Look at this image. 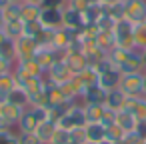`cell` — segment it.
<instances>
[{
  "label": "cell",
  "mask_w": 146,
  "mask_h": 144,
  "mask_svg": "<svg viewBox=\"0 0 146 144\" xmlns=\"http://www.w3.org/2000/svg\"><path fill=\"white\" fill-rule=\"evenodd\" d=\"M142 144H146V138H144V140H142Z\"/></svg>",
  "instance_id": "f6af8a7d"
},
{
  "label": "cell",
  "mask_w": 146,
  "mask_h": 144,
  "mask_svg": "<svg viewBox=\"0 0 146 144\" xmlns=\"http://www.w3.org/2000/svg\"><path fill=\"white\" fill-rule=\"evenodd\" d=\"M106 92L108 90H104L100 84H94V86H90V88L84 90L80 102L82 104H104L106 102Z\"/></svg>",
  "instance_id": "4fadbf2b"
},
{
  "label": "cell",
  "mask_w": 146,
  "mask_h": 144,
  "mask_svg": "<svg viewBox=\"0 0 146 144\" xmlns=\"http://www.w3.org/2000/svg\"><path fill=\"white\" fill-rule=\"evenodd\" d=\"M82 144H94V142H82Z\"/></svg>",
  "instance_id": "ee69618b"
},
{
  "label": "cell",
  "mask_w": 146,
  "mask_h": 144,
  "mask_svg": "<svg viewBox=\"0 0 146 144\" xmlns=\"http://www.w3.org/2000/svg\"><path fill=\"white\" fill-rule=\"evenodd\" d=\"M48 144H56V142H48Z\"/></svg>",
  "instance_id": "bcb514c9"
},
{
  "label": "cell",
  "mask_w": 146,
  "mask_h": 144,
  "mask_svg": "<svg viewBox=\"0 0 146 144\" xmlns=\"http://www.w3.org/2000/svg\"><path fill=\"white\" fill-rule=\"evenodd\" d=\"M66 2H70V0H66Z\"/></svg>",
  "instance_id": "7dc6e473"
},
{
  "label": "cell",
  "mask_w": 146,
  "mask_h": 144,
  "mask_svg": "<svg viewBox=\"0 0 146 144\" xmlns=\"http://www.w3.org/2000/svg\"><path fill=\"white\" fill-rule=\"evenodd\" d=\"M4 28V16H2V10H0V30Z\"/></svg>",
  "instance_id": "ab89813d"
},
{
  "label": "cell",
  "mask_w": 146,
  "mask_h": 144,
  "mask_svg": "<svg viewBox=\"0 0 146 144\" xmlns=\"http://www.w3.org/2000/svg\"><path fill=\"white\" fill-rule=\"evenodd\" d=\"M58 130V124L54 122V120H44V122H40L38 124V128L34 130V134L38 136V140L42 142V144H48L52 138H54V132Z\"/></svg>",
  "instance_id": "9a60e30c"
},
{
  "label": "cell",
  "mask_w": 146,
  "mask_h": 144,
  "mask_svg": "<svg viewBox=\"0 0 146 144\" xmlns=\"http://www.w3.org/2000/svg\"><path fill=\"white\" fill-rule=\"evenodd\" d=\"M16 44V62H22V60H30L36 56L40 44L34 40V38H28V36H20L14 40Z\"/></svg>",
  "instance_id": "5b68a950"
},
{
  "label": "cell",
  "mask_w": 146,
  "mask_h": 144,
  "mask_svg": "<svg viewBox=\"0 0 146 144\" xmlns=\"http://www.w3.org/2000/svg\"><path fill=\"white\" fill-rule=\"evenodd\" d=\"M10 2H22V0H10Z\"/></svg>",
  "instance_id": "7bdbcfd3"
},
{
  "label": "cell",
  "mask_w": 146,
  "mask_h": 144,
  "mask_svg": "<svg viewBox=\"0 0 146 144\" xmlns=\"http://www.w3.org/2000/svg\"><path fill=\"white\" fill-rule=\"evenodd\" d=\"M4 38H6V34H4L2 30H0V44H2V42H4Z\"/></svg>",
  "instance_id": "60d3db41"
},
{
  "label": "cell",
  "mask_w": 146,
  "mask_h": 144,
  "mask_svg": "<svg viewBox=\"0 0 146 144\" xmlns=\"http://www.w3.org/2000/svg\"><path fill=\"white\" fill-rule=\"evenodd\" d=\"M2 32H4L8 38L16 40V38L24 36V22H22V20H10V22H4Z\"/></svg>",
  "instance_id": "44dd1931"
},
{
  "label": "cell",
  "mask_w": 146,
  "mask_h": 144,
  "mask_svg": "<svg viewBox=\"0 0 146 144\" xmlns=\"http://www.w3.org/2000/svg\"><path fill=\"white\" fill-rule=\"evenodd\" d=\"M40 24L48 30H56L62 26V8H42L40 12Z\"/></svg>",
  "instance_id": "30bf717a"
},
{
  "label": "cell",
  "mask_w": 146,
  "mask_h": 144,
  "mask_svg": "<svg viewBox=\"0 0 146 144\" xmlns=\"http://www.w3.org/2000/svg\"><path fill=\"white\" fill-rule=\"evenodd\" d=\"M6 102H10V104H14V106H20V108H28V106H30V96H28V92H26L22 86H16V88L8 94Z\"/></svg>",
  "instance_id": "ac0fdd59"
},
{
  "label": "cell",
  "mask_w": 146,
  "mask_h": 144,
  "mask_svg": "<svg viewBox=\"0 0 146 144\" xmlns=\"http://www.w3.org/2000/svg\"><path fill=\"white\" fill-rule=\"evenodd\" d=\"M96 46L102 50V52H110L114 46H116V38H114V32H106V30H98L96 32Z\"/></svg>",
  "instance_id": "ffe728a7"
},
{
  "label": "cell",
  "mask_w": 146,
  "mask_h": 144,
  "mask_svg": "<svg viewBox=\"0 0 146 144\" xmlns=\"http://www.w3.org/2000/svg\"><path fill=\"white\" fill-rule=\"evenodd\" d=\"M114 38H116V46L126 48V50H134V22H130L128 18H122L116 22L114 26Z\"/></svg>",
  "instance_id": "3957f363"
},
{
  "label": "cell",
  "mask_w": 146,
  "mask_h": 144,
  "mask_svg": "<svg viewBox=\"0 0 146 144\" xmlns=\"http://www.w3.org/2000/svg\"><path fill=\"white\" fill-rule=\"evenodd\" d=\"M116 124H118L124 132H132V130H136V126H138V118H136L132 112H128L126 108H122V110L116 112Z\"/></svg>",
  "instance_id": "2e32d148"
},
{
  "label": "cell",
  "mask_w": 146,
  "mask_h": 144,
  "mask_svg": "<svg viewBox=\"0 0 146 144\" xmlns=\"http://www.w3.org/2000/svg\"><path fill=\"white\" fill-rule=\"evenodd\" d=\"M20 14H22V2H10L8 6L2 8L4 22H10V20H22Z\"/></svg>",
  "instance_id": "d4e9b609"
},
{
  "label": "cell",
  "mask_w": 146,
  "mask_h": 144,
  "mask_svg": "<svg viewBox=\"0 0 146 144\" xmlns=\"http://www.w3.org/2000/svg\"><path fill=\"white\" fill-rule=\"evenodd\" d=\"M104 110H106L104 104H84V114L88 122H100L104 116Z\"/></svg>",
  "instance_id": "cb8c5ba5"
},
{
  "label": "cell",
  "mask_w": 146,
  "mask_h": 144,
  "mask_svg": "<svg viewBox=\"0 0 146 144\" xmlns=\"http://www.w3.org/2000/svg\"><path fill=\"white\" fill-rule=\"evenodd\" d=\"M116 2H120V0H100L102 6H112V4H116Z\"/></svg>",
  "instance_id": "8d00e7d4"
},
{
  "label": "cell",
  "mask_w": 146,
  "mask_h": 144,
  "mask_svg": "<svg viewBox=\"0 0 146 144\" xmlns=\"http://www.w3.org/2000/svg\"><path fill=\"white\" fill-rule=\"evenodd\" d=\"M0 58H4V60L16 64V44H14V40L8 38V36L4 38L2 44H0Z\"/></svg>",
  "instance_id": "7402d4cb"
},
{
  "label": "cell",
  "mask_w": 146,
  "mask_h": 144,
  "mask_svg": "<svg viewBox=\"0 0 146 144\" xmlns=\"http://www.w3.org/2000/svg\"><path fill=\"white\" fill-rule=\"evenodd\" d=\"M100 144H114V142H112V140H102Z\"/></svg>",
  "instance_id": "b9f144b4"
},
{
  "label": "cell",
  "mask_w": 146,
  "mask_h": 144,
  "mask_svg": "<svg viewBox=\"0 0 146 144\" xmlns=\"http://www.w3.org/2000/svg\"><path fill=\"white\" fill-rule=\"evenodd\" d=\"M44 120H48V108H44V106H28L22 112L18 124H16V132H34L38 128V124L44 122Z\"/></svg>",
  "instance_id": "7a4b0ae2"
},
{
  "label": "cell",
  "mask_w": 146,
  "mask_h": 144,
  "mask_svg": "<svg viewBox=\"0 0 146 144\" xmlns=\"http://www.w3.org/2000/svg\"><path fill=\"white\" fill-rule=\"evenodd\" d=\"M24 110L26 108H20V106H14L10 102H4V104H0V120H4L10 128L16 130V124H18V120H20Z\"/></svg>",
  "instance_id": "9c48e42d"
},
{
  "label": "cell",
  "mask_w": 146,
  "mask_h": 144,
  "mask_svg": "<svg viewBox=\"0 0 146 144\" xmlns=\"http://www.w3.org/2000/svg\"><path fill=\"white\" fill-rule=\"evenodd\" d=\"M78 76V80L84 84V88H90V86H94V84H98V78H100V74L96 72V68L94 66H88V68H84L80 74H76Z\"/></svg>",
  "instance_id": "603a6c76"
},
{
  "label": "cell",
  "mask_w": 146,
  "mask_h": 144,
  "mask_svg": "<svg viewBox=\"0 0 146 144\" xmlns=\"http://www.w3.org/2000/svg\"><path fill=\"white\" fill-rule=\"evenodd\" d=\"M124 18L138 24L146 20V0H124Z\"/></svg>",
  "instance_id": "8992f818"
},
{
  "label": "cell",
  "mask_w": 146,
  "mask_h": 144,
  "mask_svg": "<svg viewBox=\"0 0 146 144\" xmlns=\"http://www.w3.org/2000/svg\"><path fill=\"white\" fill-rule=\"evenodd\" d=\"M142 94L146 96V70H144V74H142Z\"/></svg>",
  "instance_id": "74e56055"
},
{
  "label": "cell",
  "mask_w": 146,
  "mask_h": 144,
  "mask_svg": "<svg viewBox=\"0 0 146 144\" xmlns=\"http://www.w3.org/2000/svg\"><path fill=\"white\" fill-rule=\"evenodd\" d=\"M120 76H122V72H120L118 68H112V70H108V72H102V74H100L98 84H100L104 90L118 88V84H120Z\"/></svg>",
  "instance_id": "e0dca14e"
},
{
  "label": "cell",
  "mask_w": 146,
  "mask_h": 144,
  "mask_svg": "<svg viewBox=\"0 0 146 144\" xmlns=\"http://www.w3.org/2000/svg\"><path fill=\"white\" fill-rule=\"evenodd\" d=\"M66 4V0H44L42 8H62Z\"/></svg>",
  "instance_id": "836d02e7"
},
{
  "label": "cell",
  "mask_w": 146,
  "mask_h": 144,
  "mask_svg": "<svg viewBox=\"0 0 146 144\" xmlns=\"http://www.w3.org/2000/svg\"><path fill=\"white\" fill-rule=\"evenodd\" d=\"M56 124H58V128L68 130V132L78 130V128H84V126L88 124L86 114H84V104H82V102H74V104L58 118Z\"/></svg>",
  "instance_id": "6da1fadb"
},
{
  "label": "cell",
  "mask_w": 146,
  "mask_h": 144,
  "mask_svg": "<svg viewBox=\"0 0 146 144\" xmlns=\"http://www.w3.org/2000/svg\"><path fill=\"white\" fill-rule=\"evenodd\" d=\"M44 30V26L40 24V20H34V22H24V36H28V38H38L40 36V32Z\"/></svg>",
  "instance_id": "83f0119b"
},
{
  "label": "cell",
  "mask_w": 146,
  "mask_h": 144,
  "mask_svg": "<svg viewBox=\"0 0 146 144\" xmlns=\"http://www.w3.org/2000/svg\"><path fill=\"white\" fill-rule=\"evenodd\" d=\"M40 12H42V6H36V4H24L22 2V22H34L40 18Z\"/></svg>",
  "instance_id": "484cf974"
},
{
  "label": "cell",
  "mask_w": 146,
  "mask_h": 144,
  "mask_svg": "<svg viewBox=\"0 0 146 144\" xmlns=\"http://www.w3.org/2000/svg\"><path fill=\"white\" fill-rule=\"evenodd\" d=\"M142 140H144V138H142L136 130H132V132H126L124 138H122L118 144H142Z\"/></svg>",
  "instance_id": "d6a6232c"
},
{
  "label": "cell",
  "mask_w": 146,
  "mask_h": 144,
  "mask_svg": "<svg viewBox=\"0 0 146 144\" xmlns=\"http://www.w3.org/2000/svg\"><path fill=\"white\" fill-rule=\"evenodd\" d=\"M24 4H36V6H42V2L44 0H22Z\"/></svg>",
  "instance_id": "d590c367"
},
{
  "label": "cell",
  "mask_w": 146,
  "mask_h": 144,
  "mask_svg": "<svg viewBox=\"0 0 146 144\" xmlns=\"http://www.w3.org/2000/svg\"><path fill=\"white\" fill-rule=\"evenodd\" d=\"M104 14V6L102 4H94V6H88L86 10H82V20H84V26H96V22L100 20V16Z\"/></svg>",
  "instance_id": "d6986e66"
},
{
  "label": "cell",
  "mask_w": 146,
  "mask_h": 144,
  "mask_svg": "<svg viewBox=\"0 0 146 144\" xmlns=\"http://www.w3.org/2000/svg\"><path fill=\"white\" fill-rule=\"evenodd\" d=\"M134 44H136L138 50L146 48V20L134 24Z\"/></svg>",
  "instance_id": "4316f807"
},
{
  "label": "cell",
  "mask_w": 146,
  "mask_h": 144,
  "mask_svg": "<svg viewBox=\"0 0 146 144\" xmlns=\"http://www.w3.org/2000/svg\"><path fill=\"white\" fill-rule=\"evenodd\" d=\"M126 102H128V96H126L120 88H112V90L106 92V102H104L106 108L118 112V110H122V108L126 106Z\"/></svg>",
  "instance_id": "8fae6325"
},
{
  "label": "cell",
  "mask_w": 146,
  "mask_h": 144,
  "mask_svg": "<svg viewBox=\"0 0 146 144\" xmlns=\"http://www.w3.org/2000/svg\"><path fill=\"white\" fill-rule=\"evenodd\" d=\"M84 138H86V142L100 144L102 140H106V126L100 122H88L84 126Z\"/></svg>",
  "instance_id": "7c38bea8"
},
{
  "label": "cell",
  "mask_w": 146,
  "mask_h": 144,
  "mask_svg": "<svg viewBox=\"0 0 146 144\" xmlns=\"http://www.w3.org/2000/svg\"><path fill=\"white\" fill-rule=\"evenodd\" d=\"M12 70H14V64H12V62L0 58V76H2V74H8V72H12Z\"/></svg>",
  "instance_id": "e575fe53"
},
{
  "label": "cell",
  "mask_w": 146,
  "mask_h": 144,
  "mask_svg": "<svg viewBox=\"0 0 146 144\" xmlns=\"http://www.w3.org/2000/svg\"><path fill=\"white\" fill-rule=\"evenodd\" d=\"M70 140H72L70 132H68V130H62V128H58V130L54 132V138H52L50 142H56V144H68Z\"/></svg>",
  "instance_id": "1f68e13d"
},
{
  "label": "cell",
  "mask_w": 146,
  "mask_h": 144,
  "mask_svg": "<svg viewBox=\"0 0 146 144\" xmlns=\"http://www.w3.org/2000/svg\"><path fill=\"white\" fill-rule=\"evenodd\" d=\"M124 134H126V132H124L116 122H114L112 126H108V128H106V140H112L114 144H118V142L124 138Z\"/></svg>",
  "instance_id": "f1b7e54d"
},
{
  "label": "cell",
  "mask_w": 146,
  "mask_h": 144,
  "mask_svg": "<svg viewBox=\"0 0 146 144\" xmlns=\"http://www.w3.org/2000/svg\"><path fill=\"white\" fill-rule=\"evenodd\" d=\"M18 134V144H42L34 132H16Z\"/></svg>",
  "instance_id": "f546056e"
},
{
  "label": "cell",
  "mask_w": 146,
  "mask_h": 144,
  "mask_svg": "<svg viewBox=\"0 0 146 144\" xmlns=\"http://www.w3.org/2000/svg\"><path fill=\"white\" fill-rule=\"evenodd\" d=\"M10 4V0H0V10H2L4 6H8Z\"/></svg>",
  "instance_id": "f35d334b"
},
{
  "label": "cell",
  "mask_w": 146,
  "mask_h": 144,
  "mask_svg": "<svg viewBox=\"0 0 146 144\" xmlns=\"http://www.w3.org/2000/svg\"><path fill=\"white\" fill-rule=\"evenodd\" d=\"M62 26L72 28V30H80V28H84L82 12H80V10H76L74 6H70L68 2L62 6Z\"/></svg>",
  "instance_id": "ba28073f"
},
{
  "label": "cell",
  "mask_w": 146,
  "mask_h": 144,
  "mask_svg": "<svg viewBox=\"0 0 146 144\" xmlns=\"http://www.w3.org/2000/svg\"><path fill=\"white\" fill-rule=\"evenodd\" d=\"M142 74L144 72H130V74H122L120 76V84L118 88L128 96H140L142 94Z\"/></svg>",
  "instance_id": "277c9868"
},
{
  "label": "cell",
  "mask_w": 146,
  "mask_h": 144,
  "mask_svg": "<svg viewBox=\"0 0 146 144\" xmlns=\"http://www.w3.org/2000/svg\"><path fill=\"white\" fill-rule=\"evenodd\" d=\"M0 144H18L16 130H4V132H0Z\"/></svg>",
  "instance_id": "4dcf8cb0"
},
{
  "label": "cell",
  "mask_w": 146,
  "mask_h": 144,
  "mask_svg": "<svg viewBox=\"0 0 146 144\" xmlns=\"http://www.w3.org/2000/svg\"><path fill=\"white\" fill-rule=\"evenodd\" d=\"M52 84H64V82H68L74 74H72V70L68 68V64L64 62V60H58V62H54L50 68H48V72L44 74Z\"/></svg>",
  "instance_id": "52a82bcc"
},
{
  "label": "cell",
  "mask_w": 146,
  "mask_h": 144,
  "mask_svg": "<svg viewBox=\"0 0 146 144\" xmlns=\"http://www.w3.org/2000/svg\"><path fill=\"white\" fill-rule=\"evenodd\" d=\"M124 108H126L128 112H132V114L138 118V122H140V120H146V96H144V94L128 98V102H126Z\"/></svg>",
  "instance_id": "5bb4252c"
}]
</instances>
